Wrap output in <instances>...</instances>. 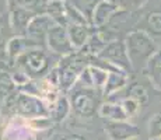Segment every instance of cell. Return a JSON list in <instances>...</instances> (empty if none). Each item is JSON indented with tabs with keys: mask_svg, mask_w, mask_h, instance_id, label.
Returning a JSON list of instances; mask_svg holds the SVG:
<instances>
[{
	"mask_svg": "<svg viewBox=\"0 0 161 140\" xmlns=\"http://www.w3.org/2000/svg\"><path fill=\"white\" fill-rule=\"evenodd\" d=\"M123 41L126 45V51H128L132 69L135 71H143L148 59L158 49L156 39L151 35H148L146 31L136 28V30L129 31L126 34Z\"/></svg>",
	"mask_w": 161,
	"mask_h": 140,
	"instance_id": "1",
	"label": "cell"
},
{
	"mask_svg": "<svg viewBox=\"0 0 161 140\" xmlns=\"http://www.w3.org/2000/svg\"><path fill=\"white\" fill-rule=\"evenodd\" d=\"M53 56L56 55L48 52V48L35 46V48L27 49L24 53L18 56L14 66L23 70L31 80L45 79L59 62V59L53 60Z\"/></svg>",
	"mask_w": 161,
	"mask_h": 140,
	"instance_id": "2",
	"label": "cell"
},
{
	"mask_svg": "<svg viewBox=\"0 0 161 140\" xmlns=\"http://www.w3.org/2000/svg\"><path fill=\"white\" fill-rule=\"evenodd\" d=\"M67 97L70 99L72 112L80 119H91L100 111L103 104L101 98L104 97L103 92L92 87H83L76 84L69 92Z\"/></svg>",
	"mask_w": 161,
	"mask_h": 140,
	"instance_id": "3",
	"label": "cell"
},
{
	"mask_svg": "<svg viewBox=\"0 0 161 140\" xmlns=\"http://www.w3.org/2000/svg\"><path fill=\"white\" fill-rule=\"evenodd\" d=\"M88 58L81 51H76L67 56H62L58 62L59 70V90L62 94H67L76 86L80 74L88 64Z\"/></svg>",
	"mask_w": 161,
	"mask_h": 140,
	"instance_id": "4",
	"label": "cell"
},
{
	"mask_svg": "<svg viewBox=\"0 0 161 140\" xmlns=\"http://www.w3.org/2000/svg\"><path fill=\"white\" fill-rule=\"evenodd\" d=\"M14 116H20L23 119L49 116V105L36 95H31L17 90Z\"/></svg>",
	"mask_w": 161,
	"mask_h": 140,
	"instance_id": "5",
	"label": "cell"
},
{
	"mask_svg": "<svg viewBox=\"0 0 161 140\" xmlns=\"http://www.w3.org/2000/svg\"><path fill=\"white\" fill-rule=\"evenodd\" d=\"M46 48L49 52H52L59 58L76 52L72 41H70L67 27L59 25V24H55L49 31L48 36H46Z\"/></svg>",
	"mask_w": 161,
	"mask_h": 140,
	"instance_id": "6",
	"label": "cell"
},
{
	"mask_svg": "<svg viewBox=\"0 0 161 140\" xmlns=\"http://www.w3.org/2000/svg\"><path fill=\"white\" fill-rule=\"evenodd\" d=\"M55 25V21L45 13H36L31 20L27 28L25 36L34 46H42L46 48V36H48L51 28Z\"/></svg>",
	"mask_w": 161,
	"mask_h": 140,
	"instance_id": "7",
	"label": "cell"
},
{
	"mask_svg": "<svg viewBox=\"0 0 161 140\" xmlns=\"http://www.w3.org/2000/svg\"><path fill=\"white\" fill-rule=\"evenodd\" d=\"M98 56L105 59V60H108L109 63H112L114 66L120 70H125L128 73H132L133 71L130 60H129V56H128V51H126L125 41L120 38L108 43Z\"/></svg>",
	"mask_w": 161,
	"mask_h": 140,
	"instance_id": "8",
	"label": "cell"
},
{
	"mask_svg": "<svg viewBox=\"0 0 161 140\" xmlns=\"http://www.w3.org/2000/svg\"><path fill=\"white\" fill-rule=\"evenodd\" d=\"M38 133H35L28 126L25 119L20 116H13L7 120L2 135V140H36Z\"/></svg>",
	"mask_w": 161,
	"mask_h": 140,
	"instance_id": "9",
	"label": "cell"
},
{
	"mask_svg": "<svg viewBox=\"0 0 161 140\" xmlns=\"http://www.w3.org/2000/svg\"><path fill=\"white\" fill-rule=\"evenodd\" d=\"M104 130L109 140H129L140 135L139 127L129 120H105Z\"/></svg>",
	"mask_w": 161,
	"mask_h": 140,
	"instance_id": "10",
	"label": "cell"
},
{
	"mask_svg": "<svg viewBox=\"0 0 161 140\" xmlns=\"http://www.w3.org/2000/svg\"><path fill=\"white\" fill-rule=\"evenodd\" d=\"M35 14L36 13L27 10V8H23L20 6L11 8L10 13H8V24H10V28L13 30L14 35L25 36L27 28H28L31 20L34 18Z\"/></svg>",
	"mask_w": 161,
	"mask_h": 140,
	"instance_id": "11",
	"label": "cell"
},
{
	"mask_svg": "<svg viewBox=\"0 0 161 140\" xmlns=\"http://www.w3.org/2000/svg\"><path fill=\"white\" fill-rule=\"evenodd\" d=\"M137 30L146 31L154 39L161 38V7L158 4L151 6V8H147L144 11Z\"/></svg>",
	"mask_w": 161,
	"mask_h": 140,
	"instance_id": "12",
	"label": "cell"
},
{
	"mask_svg": "<svg viewBox=\"0 0 161 140\" xmlns=\"http://www.w3.org/2000/svg\"><path fill=\"white\" fill-rule=\"evenodd\" d=\"M120 6L118 3L109 2V0H101L100 4L95 7L91 17V25L94 28H101L109 24L112 17L120 10Z\"/></svg>",
	"mask_w": 161,
	"mask_h": 140,
	"instance_id": "13",
	"label": "cell"
},
{
	"mask_svg": "<svg viewBox=\"0 0 161 140\" xmlns=\"http://www.w3.org/2000/svg\"><path fill=\"white\" fill-rule=\"evenodd\" d=\"M129 84V73L125 70L116 69L114 71H109L108 73V79L107 83L104 86L103 90V95L105 98L111 94H115V92H119L122 90H125Z\"/></svg>",
	"mask_w": 161,
	"mask_h": 140,
	"instance_id": "14",
	"label": "cell"
},
{
	"mask_svg": "<svg viewBox=\"0 0 161 140\" xmlns=\"http://www.w3.org/2000/svg\"><path fill=\"white\" fill-rule=\"evenodd\" d=\"M30 48H35V46L28 41L27 36L14 35V36H11V38L8 39L7 43H6L4 55H6V58L11 62V63L15 64V60H17L18 56H20L21 53H24V52H25L27 49H30Z\"/></svg>",
	"mask_w": 161,
	"mask_h": 140,
	"instance_id": "15",
	"label": "cell"
},
{
	"mask_svg": "<svg viewBox=\"0 0 161 140\" xmlns=\"http://www.w3.org/2000/svg\"><path fill=\"white\" fill-rule=\"evenodd\" d=\"M94 27L90 24H74V25H67V32H69L70 41L76 51L84 48V45L91 36Z\"/></svg>",
	"mask_w": 161,
	"mask_h": 140,
	"instance_id": "16",
	"label": "cell"
},
{
	"mask_svg": "<svg viewBox=\"0 0 161 140\" xmlns=\"http://www.w3.org/2000/svg\"><path fill=\"white\" fill-rule=\"evenodd\" d=\"M41 13L48 14L55 24L67 27L66 20V0H45Z\"/></svg>",
	"mask_w": 161,
	"mask_h": 140,
	"instance_id": "17",
	"label": "cell"
},
{
	"mask_svg": "<svg viewBox=\"0 0 161 140\" xmlns=\"http://www.w3.org/2000/svg\"><path fill=\"white\" fill-rule=\"evenodd\" d=\"M72 114V105L67 94H60L55 102L49 105V116L55 123H60Z\"/></svg>",
	"mask_w": 161,
	"mask_h": 140,
	"instance_id": "18",
	"label": "cell"
},
{
	"mask_svg": "<svg viewBox=\"0 0 161 140\" xmlns=\"http://www.w3.org/2000/svg\"><path fill=\"white\" fill-rule=\"evenodd\" d=\"M143 71L147 76V79L150 80V83L158 91H161V46L157 49L156 53L148 59Z\"/></svg>",
	"mask_w": 161,
	"mask_h": 140,
	"instance_id": "19",
	"label": "cell"
},
{
	"mask_svg": "<svg viewBox=\"0 0 161 140\" xmlns=\"http://www.w3.org/2000/svg\"><path fill=\"white\" fill-rule=\"evenodd\" d=\"M98 115L105 120H129L128 115L125 114L120 102L104 101L100 107Z\"/></svg>",
	"mask_w": 161,
	"mask_h": 140,
	"instance_id": "20",
	"label": "cell"
},
{
	"mask_svg": "<svg viewBox=\"0 0 161 140\" xmlns=\"http://www.w3.org/2000/svg\"><path fill=\"white\" fill-rule=\"evenodd\" d=\"M129 97V98H133L135 101H137L142 107L148 104L150 101V94H148V90L144 84L142 83H129L128 87L125 88V98Z\"/></svg>",
	"mask_w": 161,
	"mask_h": 140,
	"instance_id": "21",
	"label": "cell"
},
{
	"mask_svg": "<svg viewBox=\"0 0 161 140\" xmlns=\"http://www.w3.org/2000/svg\"><path fill=\"white\" fill-rule=\"evenodd\" d=\"M67 2H69L76 10H79L80 13L87 18L88 23L91 24L92 13H94L95 7L100 4L101 0H67Z\"/></svg>",
	"mask_w": 161,
	"mask_h": 140,
	"instance_id": "22",
	"label": "cell"
},
{
	"mask_svg": "<svg viewBox=\"0 0 161 140\" xmlns=\"http://www.w3.org/2000/svg\"><path fill=\"white\" fill-rule=\"evenodd\" d=\"M17 90L18 88L15 86V83L13 81L11 74L6 70H0V101L7 98L8 95H11Z\"/></svg>",
	"mask_w": 161,
	"mask_h": 140,
	"instance_id": "23",
	"label": "cell"
},
{
	"mask_svg": "<svg viewBox=\"0 0 161 140\" xmlns=\"http://www.w3.org/2000/svg\"><path fill=\"white\" fill-rule=\"evenodd\" d=\"M27 123L35 133H46L51 132L55 126V122L51 119V116H42V118H32V119H25Z\"/></svg>",
	"mask_w": 161,
	"mask_h": 140,
	"instance_id": "24",
	"label": "cell"
},
{
	"mask_svg": "<svg viewBox=\"0 0 161 140\" xmlns=\"http://www.w3.org/2000/svg\"><path fill=\"white\" fill-rule=\"evenodd\" d=\"M88 71H90V77H91V84L95 90L103 92L104 86L107 83L108 79V73L109 71L103 70L100 67H95V66H88Z\"/></svg>",
	"mask_w": 161,
	"mask_h": 140,
	"instance_id": "25",
	"label": "cell"
},
{
	"mask_svg": "<svg viewBox=\"0 0 161 140\" xmlns=\"http://www.w3.org/2000/svg\"><path fill=\"white\" fill-rule=\"evenodd\" d=\"M161 137V111L154 114L147 123V139Z\"/></svg>",
	"mask_w": 161,
	"mask_h": 140,
	"instance_id": "26",
	"label": "cell"
},
{
	"mask_svg": "<svg viewBox=\"0 0 161 140\" xmlns=\"http://www.w3.org/2000/svg\"><path fill=\"white\" fill-rule=\"evenodd\" d=\"M120 105H122L123 111H125V114L128 115L129 119L137 116V114L140 112V108H142V105L139 104L137 101H135L133 98H129V97L123 98L122 101H120Z\"/></svg>",
	"mask_w": 161,
	"mask_h": 140,
	"instance_id": "27",
	"label": "cell"
},
{
	"mask_svg": "<svg viewBox=\"0 0 161 140\" xmlns=\"http://www.w3.org/2000/svg\"><path fill=\"white\" fill-rule=\"evenodd\" d=\"M17 6L23 8H27L30 11H34V13H41L42 6H44L45 0H15Z\"/></svg>",
	"mask_w": 161,
	"mask_h": 140,
	"instance_id": "28",
	"label": "cell"
},
{
	"mask_svg": "<svg viewBox=\"0 0 161 140\" xmlns=\"http://www.w3.org/2000/svg\"><path fill=\"white\" fill-rule=\"evenodd\" d=\"M59 140H87L83 135H79V133H67V135L60 136Z\"/></svg>",
	"mask_w": 161,
	"mask_h": 140,
	"instance_id": "29",
	"label": "cell"
},
{
	"mask_svg": "<svg viewBox=\"0 0 161 140\" xmlns=\"http://www.w3.org/2000/svg\"><path fill=\"white\" fill-rule=\"evenodd\" d=\"M8 13V0H0V17Z\"/></svg>",
	"mask_w": 161,
	"mask_h": 140,
	"instance_id": "30",
	"label": "cell"
},
{
	"mask_svg": "<svg viewBox=\"0 0 161 140\" xmlns=\"http://www.w3.org/2000/svg\"><path fill=\"white\" fill-rule=\"evenodd\" d=\"M109 2H114V3H118L119 6H122V2L123 0H109Z\"/></svg>",
	"mask_w": 161,
	"mask_h": 140,
	"instance_id": "31",
	"label": "cell"
},
{
	"mask_svg": "<svg viewBox=\"0 0 161 140\" xmlns=\"http://www.w3.org/2000/svg\"><path fill=\"white\" fill-rule=\"evenodd\" d=\"M147 140H161V137H153V139H147Z\"/></svg>",
	"mask_w": 161,
	"mask_h": 140,
	"instance_id": "32",
	"label": "cell"
},
{
	"mask_svg": "<svg viewBox=\"0 0 161 140\" xmlns=\"http://www.w3.org/2000/svg\"><path fill=\"white\" fill-rule=\"evenodd\" d=\"M129 140H140L139 137H135V139H129Z\"/></svg>",
	"mask_w": 161,
	"mask_h": 140,
	"instance_id": "33",
	"label": "cell"
},
{
	"mask_svg": "<svg viewBox=\"0 0 161 140\" xmlns=\"http://www.w3.org/2000/svg\"><path fill=\"white\" fill-rule=\"evenodd\" d=\"M0 140H2V136H0Z\"/></svg>",
	"mask_w": 161,
	"mask_h": 140,
	"instance_id": "34",
	"label": "cell"
}]
</instances>
